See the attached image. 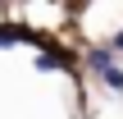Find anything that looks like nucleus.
Segmentation results:
<instances>
[{"mask_svg": "<svg viewBox=\"0 0 123 119\" xmlns=\"http://www.w3.org/2000/svg\"><path fill=\"white\" fill-rule=\"evenodd\" d=\"M87 60H91V73H96V78H100L105 69H114V50H110V46H96Z\"/></svg>", "mask_w": 123, "mask_h": 119, "instance_id": "f257e3e1", "label": "nucleus"}, {"mask_svg": "<svg viewBox=\"0 0 123 119\" xmlns=\"http://www.w3.org/2000/svg\"><path fill=\"white\" fill-rule=\"evenodd\" d=\"M59 64H64V55H37V69L41 73H55Z\"/></svg>", "mask_w": 123, "mask_h": 119, "instance_id": "f03ea898", "label": "nucleus"}, {"mask_svg": "<svg viewBox=\"0 0 123 119\" xmlns=\"http://www.w3.org/2000/svg\"><path fill=\"white\" fill-rule=\"evenodd\" d=\"M14 41H18V37H14V32H5V28H0V46H14Z\"/></svg>", "mask_w": 123, "mask_h": 119, "instance_id": "7ed1b4c3", "label": "nucleus"}, {"mask_svg": "<svg viewBox=\"0 0 123 119\" xmlns=\"http://www.w3.org/2000/svg\"><path fill=\"white\" fill-rule=\"evenodd\" d=\"M110 50H123V32H119V37H114V41H110Z\"/></svg>", "mask_w": 123, "mask_h": 119, "instance_id": "20e7f679", "label": "nucleus"}]
</instances>
